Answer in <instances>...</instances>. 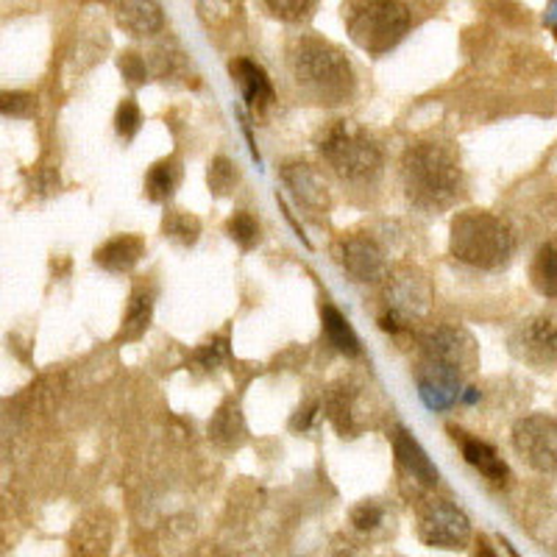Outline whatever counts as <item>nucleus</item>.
<instances>
[{
  "mask_svg": "<svg viewBox=\"0 0 557 557\" xmlns=\"http://www.w3.org/2000/svg\"><path fill=\"white\" fill-rule=\"evenodd\" d=\"M476 366V343L462 326H430L418 337V393L432 410L457 401L466 376Z\"/></svg>",
  "mask_w": 557,
  "mask_h": 557,
  "instance_id": "obj_1",
  "label": "nucleus"
},
{
  "mask_svg": "<svg viewBox=\"0 0 557 557\" xmlns=\"http://www.w3.org/2000/svg\"><path fill=\"white\" fill-rule=\"evenodd\" d=\"M296 87L312 103L337 107L355 96V70L337 45L318 37H298L287 53Z\"/></svg>",
  "mask_w": 557,
  "mask_h": 557,
  "instance_id": "obj_2",
  "label": "nucleus"
},
{
  "mask_svg": "<svg viewBox=\"0 0 557 557\" xmlns=\"http://www.w3.org/2000/svg\"><path fill=\"white\" fill-rule=\"evenodd\" d=\"M401 182L412 207L444 212L462 193L460 162L449 146L416 143L401 159Z\"/></svg>",
  "mask_w": 557,
  "mask_h": 557,
  "instance_id": "obj_3",
  "label": "nucleus"
},
{
  "mask_svg": "<svg viewBox=\"0 0 557 557\" xmlns=\"http://www.w3.org/2000/svg\"><path fill=\"white\" fill-rule=\"evenodd\" d=\"M449 248L455 260L480 271H502L516 253V235L494 212L469 209L451 221Z\"/></svg>",
  "mask_w": 557,
  "mask_h": 557,
  "instance_id": "obj_4",
  "label": "nucleus"
},
{
  "mask_svg": "<svg viewBox=\"0 0 557 557\" xmlns=\"http://www.w3.org/2000/svg\"><path fill=\"white\" fill-rule=\"evenodd\" d=\"M315 146L318 153L323 157V162H326L343 182H374L382 173V165H385L382 148L351 121L330 123V126L318 134Z\"/></svg>",
  "mask_w": 557,
  "mask_h": 557,
  "instance_id": "obj_5",
  "label": "nucleus"
},
{
  "mask_svg": "<svg viewBox=\"0 0 557 557\" xmlns=\"http://www.w3.org/2000/svg\"><path fill=\"white\" fill-rule=\"evenodd\" d=\"M348 37L371 57H385L407 37L412 23L410 7L396 0H368L343 7Z\"/></svg>",
  "mask_w": 557,
  "mask_h": 557,
  "instance_id": "obj_6",
  "label": "nucleus"
},
{
  "mask_svg": "<svg viewBox=\"0 0 557 557\" xmlns=\"http://www.w3.org/2000/svg\"><path fill=\"white\" fill-rule=\"evenodd\" d=\"M418 539L432 549H466L471 521L451 499L430 496L418 510Z\"/></svg>",
  "mask_w": 557,
  "mask_h": 557,
  "instance_id": "obj_7",
  "label": "nucleus"
},
{
  "mask_svg": "<svg viewBox=\"0 0 557 557\" xmlns=\"http://www.w3.org/2000/svg\"><path fill=\"white\" fill-rule=\"evenodd\" d=\"M430 305V287L424 276L416 271H405L399 276H387L385 312L380 315V326L391 335H401L410 330L412 318H421Z\"/></svg>",
  "mask_w": 557,
  "mask_h": 557,
  "instance_id": "obj_8",
  "label": "nucleus"
},
{
  "mask_svg": "<svg viewBox=\"0 0 557 557\" xmlns=\"http://www.w3.org/2000/svg\"><path fill=\"white\" fill-rule=\"evenodd\" d=\"M513 449L539 474H557V418L546 412L519 418L513 426Z\"/></svg>",
  "mask_w": 557,
  "mask_h": 557,
  "instance_id": "obj_9",
  "label": "nucleus"
},
{
  "mask_svg": "<svg viewBox=\"0 0 557 557\" xmlns=\"http://www.w3.org/2000/svg\"><path fill=\"white\" fill-rule=\"evenodd\" d=\"M510 348L521 362L532 368H549L557 362V321L549 315H532L510 337Z\"/></svg>",
  "mask_w": 557,
  "mask_h": 557,
  "instance_id": "obj_10",
  "label": "nucleus"
},
{
  "mask_svg": "<svg viewBox=\"0 0 557 557\" xmlns=\"http://www.w3.org/2000/svg\"><path fill=\"white\" fill-rule=\"evenodd\" d=\"M341 265L348 276L362 285H374L391 276L385 251L368 235H351L341 243Z\"/></svg>",
  "mask_w": 557,
  "mask_h": 557,
  "instance_id": "obj_11",
  "label": "nucleus"
},
{
  "mask_svg": "<svg viewBox=\"0 0 557 557\" xmlns=\"http://www.w3.org/2000/svg\"><path fill=\"white\" fill-rule=\"evenodd\" d=\"M278 176H282L287 190L293 193L298 207H305L307 212H315V215L330 212V187H326V182H323L315 168L307 165V162H287V165H282Z\"/></svg>",
  "mask_w": 557,
  "mask_h": 557,
  "instance_id": "obj_12",
  "label": "nucleus"
},
{
  "mask_svg": "<svg viewBox=\"0 0 557 557\" xmlns=\"http://www.w3.org/2000/svg\"><path fill=\"white\" fill-rule=\"evenodd\" d=\"M393 455H396V466L401 469V474H405L412 485H418L421 491H432V487L437 485L441 474H437L435 462L430 460L424 446L418 444L416 437H412L405 426H399V430L393 432Z\"/></svg>",
  "mask_w": 557,
  "mask_h": 557,
  "instance_id": "obj_13",
  "label": "nucleus"
},
{
  "mask_svg": "<svg viewBox=\"0 0 557 557\" xmlns=\"http://www.w3.org/2000/svg\"><path fill=\"white\" fill-rule=\"evenodd\" d=\"M228 73L237 82V87L243 89V98H246V107L251 109V114H262L265 109L273 107L276 101V92H273V84L268 78L265 67H260L251 59H235L228 64Z\"/></svg>",
  "mask_w": 557,
  "mask_h": 557,
  "instance_id": "obj_14",
  "label": "nucleus"
},
{
  "mask_svg": "<svg viewBox=\"0 0 557 557\" xmlns=\"http://www.w3.org/2000/svg\"><path fill=\"white\" fill-rule=\"evenodd\" d=\"M323 410L326 418L332 421L337 432L343 437H357L360 432V407H357V387L346 385V382H337L326 393V401H323Z\"/></svg>",
  "mask_w": 557,
  "mask_h": 557,
  "instance_id": "obj_15",
  "label": "nucleus"
},
{
  "mask_svg": "<svg viewBox=\"0 0 557 557\" xmlns=\"http://www.w3.org/2000/svg\"><path fill=\"white\" fill-rule=\"evenodd\" d=\"M146 253V240L139 235H114L96 248V265L109 273H126L143 260Z\"/></svg>",
  "mask_w": 557,
  "mask_h": 557,
  "instance_id": "obj_16",
  "label": "nucleus"
},
{
  "mask_svg": "<svg viewBox=\"0 0 557 557\" xmlns=\"http://www.w3.org/2000/svg\"><path fill=\"white\" fill-rule=\"evenodd\" d=\"M321 326H323V337H326V343H330L335 351H341V355L346 357L362 355V343L360 337H357L355 326H351L348 318L343 315L335 305H330V301L321 307Z\"/></svg>",
  "mask_w": 557,
  "mask_h": 557,
  "instance_id": "obj_17",
  "label": "nucleus"
},
{
  "mask_svg": "<svg viewBox=\"0 0 557 557\" xmlns=\"http://www.w3.org/2000/svg\"><path fill=\"white\" fill-rule=\"evenodd\" d=\"M462 446V457L469 466H474L487 482H494V485H505L510 480V469H507V462L502 460L499 451L494 449L485 441H476V437H460Z\"/></svg>",
  "mask_w": 557,
  "mask_h": 557,
  "instance_id": "obj_18",
  "label": "nucleus"
},
{
  "mask_svg": "<svg viewBox=\"0 0 557 557\" xmlns=\"http://www.w3.org/2000/svg\"><path fill=\"white\" fill-rule=\"evenodd\" d=\"M117 26L132 37H153L165 28V14L159 3H121Z\"/></svg>",
  "mask_w": 557,
  "mask_h": 557,
  "instance_id": "obj_19",
  "label": "nucleus"
},
{
  "mask_svg": "<svg viewBox=\"0 0 557 557\" xmlns=\"http://www.w3.org/2000/svg\"><path fill=\"white\" fill-rule=\"evenodd\" d=\"M153 318V290L148 287H137L128 298L126 315H123V326L117 332V343H134L146 335Z\"/></svg>",
  "mask_w": 557,
  "mask_h": 557,
  "instance_id": "obj_20",
  "label": "nucleus"
},
{
  "mask_svg": "<svg viewBox=\"0 0 557 557\" xmlns=\"http://www.w3.org/2000/svg\"><path fill=\"white\" fill-rule=\"evenodd\" d=\"M182 178V165H178L176 157L159 159L157 165H151L146 176V193L151 201L165 203L171 201L173 193H176V184Z\"/></svg>",
  "mask_w": 557,
  "mask_h": 557,
  "instance_id": "obj_21",
  "label": "nucleus"
},
{
  "mask_svg": "<svg viewBox=\"0 0 557 557\" xmlns=\"http://www.w3.org/2000/svg\"><path fill=\"white\" fill-rule=\"evenodd\" d=\"M532 285L544 298L557 301V240H546L532 260Z\"/></svg>",
  "mask_w": 557,
  "mask_h": 557,
  "instance_id": "obj_22",
  "label": "nucleus"
},
{
  "mask_svg": "<svg viewBox=\"0 0 557 557\" xmlns=\"http://www.w3.org/2000/svg\"><path fill=\"white\" fill-rule=\"evenodd\" d=\"M109 524L101 519L96 521H82L73 532V555L76 557H107L109 552Z\"/></svg>",
  "mask_w": 557,
  "mask_h": 557,
  "instance_id": "obj_23",
  "label": "nucleus"
},
{
  "mask_svg": "<svg viewBox=\"0 0 557 557\" xmlns=\"http://www.w3.org/2000/svg\"><path fill=\"white\" fill-rule=\"evenodd\" d=\"M243 435H246V424H243L240 410L228 401L209 421V437L221 446H237L243 441Z\"/></svg>",
  "mask_w": 557,
  "mask_h": 557,
  "instance_id": "obj_24",
  "label": "nucleus"
},
{
  "mask_svg": "<svg viewBox=\"0 0 557 557\" xmlns=\"http://www.w3.org/2000/svg\"><path fill=\"white\" fill-rule=\"evenodd\" d=\"M162 232L182 246H196L198 237H201V221L184 209H168L165 218H162Z\"/></svg>",
  "mask_w": 557,
  "mask_h": 557,
  "instance_id": "obj_25",
  "label": "nucleus"
},
{
  "mask_svg": "<svg viewBox=\"0 0 557 557\" xmlns=\"http://www.w3.org/2000/svg\"><path fill=\"white\" fill-rule=\"evenodd\" d=\"M226 235L232 237V240H235L243 251H251V248L260 246L262 228L251 212H246V209H237L235 215L226 221Z\"/></svg>",
  "mask_w": 557,
  "mask_h": 557,
  "instance_id": "obj_26",
  "label": "nucleus"
},
{
  "mask_svg": "<svg viewBox=\"0 0 557 557\" xmlns=\"http://www.w3.org/2000/svg\"><path fill=\"white\" fill-rule=\"evenodd\" d=\"M207 184L212 196H228L237 184V165L228 157H215L207 168Z\"/></svg>",
  "mask_w": 557,
  "mask_h": 557,
  "instance_id": "obj_27",
  "label": "nucleus"
},
{
  "mask_svg": "<svg viewBox=\"0 0 557 557\" xmlns=\"http://www.w3.org/2000/svg\"><path fill=\"white\" fill-rule=\"evenodd\" d=\"M226 360H228V341L223 335L201 343V346L193 351V366L201 368V371H215V368H221Z\"/></svg>",
  "mask_w": 557,
  "mask_h": 557,
  "instance_id": "obj_28",
  "label": "nucleus"
},
{
  "mask_svg": "<svg viewBox=\"0 0 557 557\" xmlns=\"http://www.w3.org/2000/svg\"><path fill=\"white\" fill-rule=\"evenodd\" d=\"M351 527L357 532H374L376 527H382L385 521V507L380 502H360L357 507H351Z\"/></svg>",
  "mask_w": 557,
  "mask_h": 557,
  "instance_id": "obj_29",
  "label": "nucleus"
},
{
  "mask_svg": "<svg viewBox=\"0 0 557 557\" xmlns=\"http://www.w3.org/2000/svg\"><path fill=\"white\" fill-rule=\"evenodd\" d=\"M265 9H271L273 17L285 20V23H301V20L312 17L315 12V3L312 0H271L265 3Z\"/></svg>",
  "mask_w": 557,
  "mask_h": 557,
  "instance_id": "obj_30",
  "label": "nucleus"
},
{
  "mask_svg": "<svg viewBox=\"0 0 557 557\" xmlns=\"http://www.w3.org/2000/svg\"><path fill=\"white\" fill-rule=\"evenodd\" d=\"M139 123H143V114H139V107L134 98H123V103L117 107V114H114V128L123 139H134V134L139 132Z\"/></svg>",
  "mask_w": 557,
  "mask_h": 557,
  "instance_id": "obj_31",
  "label": "nucleus"
},
{
  "mask_svg": "<svg viewBox=\"0 0 557 557\" xmlns=\"http://www.w3.org/2000/svg\"><path fill=\"white\" fill-rule=\"evenodd\" d=\"M0 109L7 117H32L37 112V98L32 92H3Z\"/></svg>",
  "mask_w": 557,
  "mask_h": 557,
  "instance_id": "obj_32",
  "label": "nucleus"
},
{
  "mask_svg": "<svg viewBox=\"0 0 557 557\" xmlns=\"http://www.w3.org/2000/svg\"><path fill=\"white\" fill-rule=\"evenodd\" d=\"M121 73L132 87H139V84H146L148 78V67H146V59L139 57L137 51H126L121 53Z\"/></svg>",
  "mask_w": 557,
  "mask_h": 557,
  "instance_id": "obj_33",
  "label": "nucleus"
},
{
  "mask_svg": "<svg viewBox=\"0 0 557 557\" xmlns=\"http://www.w3.org/2000/svg\"><path fill=\"white\" fill-rule=\"evenodd\" d=\"M315 412H318V401H310V405L301 407V410H298V416L293 418L290 426H293V430H298V426H301V430H307V426H310L312 418H315Z\"/></svg>",
  "mask_w": 557,
  "mask_h": 557,
  "instance_id": "obj_34",
  "label": "nucleus"
},
{
  "mask_svg": "<svg viewBox=\"0 0 557 557\" xmlns=\"http://www.w3.org/2000/svg\"><path fill=\"white\" fill-rule=\"evenodd\" d=\"M476 557H499V555H496L494 546L487 544L485 539H480V544H476Z\"/></svg>",
  "mask_w": 557,
  "mask_h": 557,
  "instance_id": "obj_35",
  "label": "nucleus"
},
{
  "mask_svg": "<svg viewBox=\"0 0 557 557\" xmlns=\"http://www.w3.org/2000/svg\"><path fill=\"white\" fill-rule=\"evenodd\" d=\"M555 34H557V28H555Z\"/></svg>",
  "mask_w": 557,
  "mask_h": 557,
  "instance_id": "obj_36",
  "label": "nucleus"
}]
</instances>
